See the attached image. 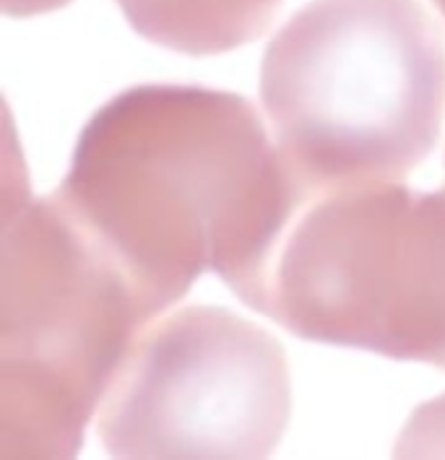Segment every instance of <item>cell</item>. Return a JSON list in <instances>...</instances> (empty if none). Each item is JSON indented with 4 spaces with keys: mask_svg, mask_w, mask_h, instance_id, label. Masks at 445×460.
I'll return each mask as SVG.
<instances>
[{
    "mask_svg": "<svg viewBox=\"0 0 445 460\" xmlns=\"http://www.w3.org/2000/svg\"><path fill=\"white\" fill-rule=\"evenodd\" d=\"M52 200L162 315L211 268L232 279L287 211L289 174L240 94L141 84L84 125Z\"/></svg>",
    "mask_w": 445,
    "mask_h": 460,
    "instance_id": "6da1fadb",
    "label": "cell"
},
{
    "mask_svg": "<svg viewBox=\"0 0 445 460\" xmlns=\"http://www.w3.org/2000/svg\"><path fill=\"white\" fill-rule=\"evenodd\" d=\"M227 287L297 339L445 372V185L289 174L284 217Z\"/></svg>",
    "mask_w": 445,
    "mask_h": 460,
    "instance_id": "7a4b0ae2",
    "label": "cell"
},
{
    "mask_svg": "<svg viewBox=\"0 0 445 460\" xmlns=\"http://www.w3.org/2000/svg\"><path fill=\"white\" fill-rule=\"evenodd\" d=\"M261 102L297 182H401L443 128V31L420 0H310L263 52Z\"/></svg>",
    "mask_w": 445,
    "mask_h": 460,
    "instance_id": "3957f363",
    "label": "cell"
},
{
    "mask_svg": "<svg viewBox=\"0 0 445 460\" xmlns=\"http://www.w3.org/2000/svg\"><path fill=\"white\" fill-rule=\"evenodd\" d=\"M60 206L5 177L0 458H74L120 364L156 320Z\"/></svg>",
    "mask_w": 445,
    "mask_h": 460,
    "instance_id": "277c9868",
    "label": "cell"
},
{
    "mask_svg": "<svg viewBox=\"0 0 445 460\" xmlns=\"http://www.w3.org/2000/svg\"><path fill=\"white\" fill-rule=\"evenodd\" d=\"M289 416L284 346L224 307L193 305L133 343L97 429L115 458H266Z\"/></svg>",
    "mask_w": 445,
    "mask_h": 460,
    "instance_id": "5b68a950",
    "label": "cell"
},
{
    "mask_svg": "<svg viewBox=\"0 0 445 460\" xmlns=\"http://www.w3.org/2000/svg\"><path fill=\"white\" fill-rule=\"evenodd\" d=\"M128 24L159 48L219 55L258 40L284 0H115Z\"/></svg>",
    "mask_w": 445,
    "mask_h": 460,
    "instance_id": "8992f818",
    "label": "cell"
},
{
    "mask_svg": "<svg viewBox=\"0 0 445 460\" xmlns=\"http://www.w3.org/2000/svg\"><path fill=\"white\" fill-rule=\"evenodd\" d=\"M394 453L398 458H445V395L409 416Z\"/></svg>",
    "mask_w": 445,
    "mask_h": 460,
    "instance_id": "52a82bcc",
    "label": "cell"
},
{
    "mask_svg": "<svg viewBox=\"0 0 445 460\" xmlns=\"http://www.w3.org/2000/svg\"><path fill=\"white\" fill-rule=\"evenodd\" d=\"M0 3H3L5 16L29 19V16H37V13H49L55 8H63L71 0H0Z\"/></svg>",
    "mask_w": 445,
    "mask_h": 460,
    "instance_id": "ba28073f",
    "label": "cell"
},
{
    "mask_svg": "<svg viewBox=\"0 0 445 460\" xmlns=\"http://www.w3.org/2000/svg\"><path fill=\"white\" fill-rule=\"evenodd\" d=\"M432 3L438 5V11H441V13H443V16H445V0H432Z\"/></svg>",
    "mask_w": 445,
    "mask_h": 460,
    "instance_id": "9c48e42d",
    "label": "cell"
}]
</instances>
